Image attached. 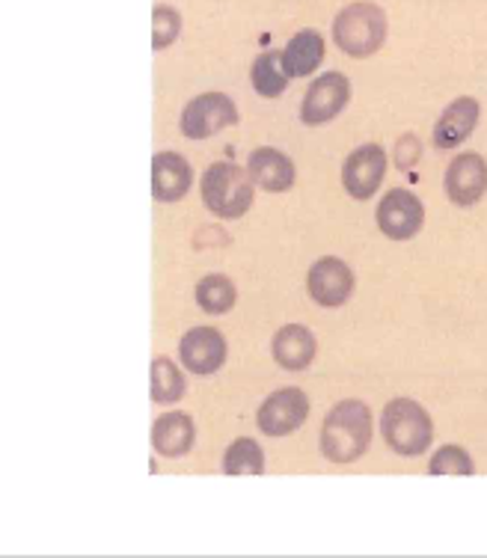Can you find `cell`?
Here are the masks:
<instances>
[{"instance_id":"cell-1","label":"cell","mask_w":487,"mask_h":558,"mask_svg":"<svg viewBox=\"0 0 487 558\" xmlns=\"http://www.w3.org/2000/svg\"><path fill=\"white\" fill-rule=\"evenodd\" d=\"M372 446V410L357 398L330 408L321 425V454L330 463H354Z\"/></svg>"},{"instance_id":"cell-2","label":"cell","mask_w":487,"mask_h":558,"mask_svg":"<svg viewBox=\"0 0 487 558\" xmlns=\"http://www.w3.org/2000/svg\"><path fill=\"white\" fill-rule=\"evenodd\" d=\"M387 33H390L387 10L372 0H354L336 12L333 43L351 60H366V57L378 54L387 43Z\"/></svg>"},{"instance_id":"cell-3","label":"cell","mask_w":487,"mask_h":558,"mask_svg":"<svg viewBox=\"0 0 487 558\" xmlns=\"http://www.w3.org/2000/svg\"><path fill=\"white\" fill-rule=\"evenodd\" d=\"M253 179L244 167L232 161H217L203 172L199 194L203 205L220 220H239L253 208Z\"/></svg>"},{"instance_id":"cell-4","label":"cell","mask_w":487,"mask_h":558,"mask_svg":"<svg viewBox=\"0 0 487 558\" xmlns=\"http://www.w3.org/2000/svg\"><path fill=\"white\" fill-rule=\"evenodd\" d=\"M380 434L395 454L419 458L431 449L434 422L428 410L413 398H392L380 416Z\"/></svg>"},{"instance_id":"cell-5","label":"cell","mask_w":487,"mask_h":558,"mask_svg":"<svg viewBox=\"0 0 487 558\" xmlns=\"http://www.w3.org/2000/svg\"><path fill=\"white\" fill-rule=\"evenodd\" d=\"M239 108L235 101L223 93H203V96L191 98L182 110L179 129L187 140H208L220 134V131L239 125Z\"/></svg>"},{"instance_id":"cell-6","label":"cell","mask_w":487,"mask_h":558,"mask_svg":"<svg viewBox=\"0 0 487 558\" xmlns=\"http://www.w3.org/2000/svg\"><path fill=\"white\" fill-rule=\"evenodd\" d=\"M387 163H390L387 149L378 146V143H366V146L351 151L345 163H342V187L348 191V196L357 199V203L372 199L380 191V184H383Z\"/></svg>"},{"instance_id":"cell-7","label":"cell","mask_w":487,"mask_h":558,"mask_svg":"<svg viewBox=\"0 0 487 558\" xmlns=\"http://www.w3.org/2000/svg\"><path fill=\"white\" fill-rule=\"evenodd\" d=\"M348 101H351V81L342 72H325L306 89L304 105H301V122L313 125V129L327 125L348 108Z\"/></svg>"},{"instance_id":"cell-8","label":"cell","mask_w":487,"mask_h":558,"mask_svg":"<svg viewBox=\"0 0 487 558\" xmlns=\"http://www.w3.org/2000/svg\"><path fill=\"white\" fill-rule=\"evenodd\" d=\"M306 416H309V398L304 389L285 387L261 401L256 422L265 437H289L292 430L304 425Z\"/></svg>"},{"instance_id":"cell-9","label":"cell","mask_w":487,"mask_h":558,"mask_svg":"<svg viewBox=\"0 0 487 558\" xmlns=\"http://www.w3.org/2000/svg\"><path fill=\"white\" fill-rule=\"evenodd\" d=\"M378 229L390 241H411L419 235L425 223V205L413 191L392 187L378 205Z\"/></svg>"},{"instance_id":"cell-10","label":"cell","mask_w":487,"mask_h":558,"mask_svg":"<svg viewBox=\"0 0 487 558\" xmlns=\"http://www.w3.org/2000/svg\"><path fill=\"white\" fill-rule=\"evenodd\" d=\"M306 289H309V298L318 306L336 310V306H345L348 298L354 294V274H351V268L342 258L325 256L309 268Z\"/></svg>"},{"instance_id":"cell-11","label":"cell","mask_w":487,"mask_h":558,"mask_svg":"<svg viewBox=\"0 0 487 558\" xmlns=\"http://www.w3.org/2000/svg\"><path fill=\"white\" fill-rule=\"evenodd\" d=\"M227 356V339H223V333L217 327H194L179 342V360L194 375H215V372L223 368Z\"/></svg>"},{"instance_id":"cell-12","label":"cell","mask_w":487,"mask_h":558,"mask_svg":"<svg viewBox=\"0 0 487 558\" xmlns=\"http://www.w3.org/2000/svg\"><path fill=\"white\" fill-rule=\"evenodd\" d=\"M446 196L461 208L476 205L487 194V161L478 151H461L446 170Z\"/></svg>"},{"instance_id":"cell-13","label":"cell","mask_w":487,"mask_h":558,"mask_svg":"<svg viewBox=\"0 0 487 558\" xmlns=\"http://www.w3.org/2000/svg\"><path fill=\"white\" fill-rule=\"evenodd\" d=\"M478 117H482V105H478L476 98H455V101L440 113L437 125H434V146L440 151L458 149V146L473 134V129L478 125Z\"/></svg>"},{"instance_id":"cell-14","label":"cell","mask_w":487,"mask_h":558,"mask_svg":"<svg viewBox=\"0 0 487 558\" xmlns=\"http://www.w3.org/2000/svg\"><path fill=\"white\" fill-rule=\"evenodd\" d=\"M194 184V167L179 151H158L153 158V199L179 203Z\"/></svg>"},{"instance_id":"cell-15","label":"cell","mask_w":487,"mask_h":558,"mask_svg":"<svg viewBox=\"0 0 487 558\" xmlns=\"http://www.w3.org/2000/svg\"><path fill=\"white\" fill-rule=\"evenodd\" d=\"M247 172L249 179L256 182V187L268 191V194H285L297 182V170H294L292 158L285 151L268 149V146H261V149L249 155Z\"/></svg>"},{"instance_id":"cell-16","label":"cell","mask_w":487,"mask_h":558,"mask_svg":"<svg viewBox=\"0 0 487 558\" xmlns=\"http://www.w3.org/2000/svg\"><path fill=\"white\" fill-rule=\"evenodd\" d=\"M271 354L277 365H282L285 372H304L309 368L318 354V342L309 327L304 324H285L277 330L271 342Z\"/></svg>"},{"instance_id":"cell-17","label":"cell","mask_w":487,"mask_h":558,"mask_svg":"<svg viewBox=\"0 0 487 558\" xmlns=\"http://www.w3.org/2000/svg\"><path fill=\"white\" fill-rule=\"evenodd\" d=\"M327 57V43L325 36L313 27H304V31H297L285 43L282 48V65H285V72L289 77H309L318 72V65L325 63Z\"/></svg>"},{"instance_id":"cell-18","label":"cell","mask_w":487,"mask_h":558,"mask_svg":"<svg viewBox=\"0 0 487 558\" xmlns=\"http://www.w3.org/2000/svg\"><path fill=\"white\" fill-rule=\"evenodd\" d=\"M196 425L187 413H163L153 425V449L161 458H184L194 449Z\"/></svg>"},{"instance_id":"cell-19","label":"cell","mask_w":487,"mask_h":558,"mask_svg":"<svg viewBox=\"0 0 487 558\" xmlns=\"http://www.w3.org/2000/svg\"><path fill=\"white\" fill-rule=\"evenodd\" d=\"M289 72L282 65V51H265L249 65V84L261 98H280L289 89Z\"/></svg>"},{"instance_id":"cell-20","label":"cell","mask_w":487,"mask_h":558,"mask_svg":"<svg viewBox=\"0 0 487 558\" xmlns=\"http://www.w3.org/2000/svg\"><path fill=\"white\" fill-rule=\"evenodd\" d=\"M149 387H153L149 392H153L155 404H175L187 392L184 375L170 356H155L153 368H149Z\"/></svg>"},{"instance_id":"cell-21","label":"cell","mask_w":487,"mask_h":558,"mask_svg":"<svg viewBox=\"0 0 487 558\" xmlns=\"http://www.w3.org/2000/svg\"><path fill=\"white\" fill-rule=\"evenodd\" d=\"M235 301H239L235 282L223 274H208L196 282V303L208 315H227L235 306Z\"/></svg>"},{"instance_id":"cell-22","label":"cell","mask_w":487,"mask_h":558,"mask_svg":"<svg viewBox=\"0 0 487 558\" xmlns=\"http://www.w3.org/2000/svg\"><path fill=\"white\" fill-rule=\"evenodd\" d=\"M223 473L227 475H261L265 473V451L256 440L239 437L223 451Z\"/></svg>"},{"instance_id":"cell-23","label":"cell","mask_w":487,"mask_h":558,"mask_svg":"<svg viewBox=\"0 0 487 558\" xmlns=\"http://www.w3.org/2000/svg\"><path fill=\"white\" fill-rule=\"evenodd\" d=\"M182 36V12L170 3H158L153 10V51H167Z\"/></svg>"},{"instance_id":"cell-24","label":"cell","mask_w":487,"mask_h":558,"mask_svg":"<svg viewBox=\"0 0 487 558\" xmlns=\"http://www.w3.org/2000/svg\"><path fill=\"white\" fill-rule=\"evenodd\" d=\"M428 473L431 475H473L476 473V463L470 458V451L461 446H440L437 454L428 463Z\"/></svg>"},{"instance_id":"cell-25","label":"cell","mask_w":487,"mask_h":558,"mask_svg":"<svg viewBox=\"0 0 487 558\" xmlns=\"http://www.w3.org/2000/svg\"><path fill=\"white\" fill-rule=\"evenodd\" d=\"M419 158H423V143H419V137H413V134L401 137L399 149H395V167L399 170H411Z\"/></svg>"}]
</instances>
